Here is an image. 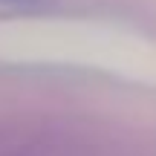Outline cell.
Masks as SVG:
<instances>
[{"instance_id": "cell-1", "label": "cell", "mask_w": 156, "mask_h": 156, "mask_svg": "<svg viewBox=\"0 0 156 156\" xmlns=\"http://www.w3.org/2000/svg\"><path fill=\"white\" fill-rule=\"evenodd\" d=\"M41 0H0V6H9V9H32Z\"/></svg>"}]
</instances>
